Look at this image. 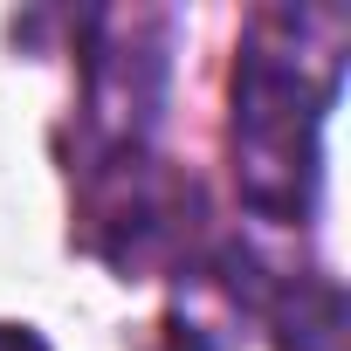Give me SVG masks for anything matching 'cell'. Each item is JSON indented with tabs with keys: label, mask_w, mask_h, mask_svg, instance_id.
<instances>
[{
	"label": "cell",
	"mask_w": 351,
	"mask_h": 351,
	"mask_svg": "<svg viewBox=\"0 0 351 351\" xmlns=\"http://www.w3.org/2000/svg\"><path fill=\"white\" fill-rule=\"evenodd\" d=\"M351 21L337 8L255 14L234 62V180L262 221H310L324 172V117L344 83Z\"/></svg>",
	"instance_id": "cell-1"
},
{
	"label": "cell",
	"mask_w": 351,
	"mask_h": 351,
	"mask_svg": "<svg viewBox=\"0 0 351 351\" xmlns=\"http://www.w3.org/2000/svg\"><path fill=\"white\" fill-rule=\"evenodd\" d=\"M90 165L145 158L165 90V14H90Z\"/></svg>",
	"instance_id": "cell-2"
},
{
	"label": "cell",
	"mask_w": 351,
	"mask_h": 351,
	"mask_svg": "<svg viewBox=\"0 0 351 351\" xmlns=\"http://www.w3.org/2000/svg\"><path fill=\"white\" fill-rule=\"evenodd\" d=\"M276 337H282V351H344V296H337V282L310 276V282L282 289Z\"/></svg>",
	"instance_id": "cell-3"
},
{
	"label": "cell",
	"mask_w": 351,
	"mask_h": 351,
	"mask_svg": "<svg viewBox=\"0 0 351 351\" xmlns=\"http://www.w3.org/2000/svg\"><path fill=\"white\" fill-rule=\"evenodd\" d=\"M158 351H214V344H207L200 324H165V344H158Z\"/></svg>",
	"instance_id": "cell-4"
},
{
	"label": "cell",
	"mask_w": 351,
	"mask_h": 351,
	"mask_svg": "<svg viewBox=\"0 0 351 351\" xmlns=\"http://www.w3.org/2000/svg\"><path fill=\"white\" fill-rule=\"evenodd\" d=\"M0 351H49L35 330H21V324H0Z\"/></svg>",
	"instance_id": "cell-5"
}]
</instances>
